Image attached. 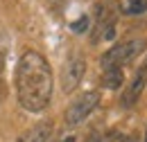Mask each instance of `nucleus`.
Wrapping results in <instances>:
<instances>
[{
    "label": "nucleus",
    "mask_w": 147,
    "mask_h": 142,
    "mask_svg": "<svg viewBox=\"0 0 147 142\" xmlns=\"http://www.w3.org/2000/svg\"><path fill=\"white\" fill-rule=\"evenodd\" d=\"M16 95L20 106L30 113L45 111L52 99V68L36 50L20 54L16 66Z\"/></svg>",
    "instance_id": "f257e3e1"
},
{
    "label": "nucleus",
    "mask_w": 147,
    "mask_h": 142,
    "mask_svg": "<svg viewBox=\"0 0 147 142\" xmlns=\"http://www.w3.org/2000/svg\"><path fill=\"white\" fill-rule=\"evenodd\" d=\"M147 48V38H129V41H122L118 45H113L111 50L102 54L100 63L104 70H111V68H122L125 63H129L131 59H136L138 54Z\"/></svg>",
    "instance_id": "f03ea898"
},
{
    "label": "nucleus",
    "mask_w": 147,
    "mask_h": 142,
    "mask_svg": "<svg viewBox=\"0 0 147 142\" xmlns=\"http://www.w3.org/2000/svg\"><path fill=\"white\" fill-rule=\"evenodd\" d=\"M97 104H100V92H97V90L84 92L79 99H75L73 104L68 106V111H66V124L77 126L79 122H84L93 111L97 108Z\"/></svg>",
    "instance_id": "7ed1b4c3"
},
{
    "label": "nucleus",
    "mask_w": 147,
    "mask_h": 142,
    "mask_svg": "<svg viewBox=\"0 0 147 142\" xmlns=\"http://www.w3.org/2000/svg\"><path fill=\"white\" fill-rule=\"evenodd\" d=\"M115 34V9L109 2L97 5V16H95V36L93 41L100 38H113Z\"/></svg>",
    "instance_id": "20e7f679"
},
{
    "label": "nucleus",
    "mask_w": 147,
    "mask_h": 142,
    "mask_svg": "<svg viewBox=\"0 0 147 142\" xmlns=\"http://www.w3.org/2000/svg\"><path fill=\"white\" fill-rule=\"evenodd\" d=\"M84 72H86V61L79 59V56L70 59L63 66V72H61V90L63 92H73L79 86V81L84 79Z\"/></svg>",
    "instance_id": "39448f33"
},
{
    "label": "nucleus",
    "mask_w": 147,
    "mask_h": 142,
    "mask_svg": "<svg viewBox=\"0 0 147 142\" xmlns=\"http://www.w3.org/2000/svg\"><path fill=\"white\" fill-rule=\"evenodd\" d=\"M145 84H147V68H143V70H140L136 77H134V81L129 84V88L125 90L122 104H125V106H134V104L138 102V97H140L143 88H145Z\"/></svg>",
    "instance_id": "423d86ee"
},
{
    "label": "nucleus",
    "mask_w": 147,
    "mask_h": 142,
    "mask_svg": "<svg viewBox=\"0 0 147 142\" xmlns=\"http://www.w3.org/2000/svg\"><path fill=\"white\" fill-rule=\"evenodd\" d=\"M50 133H52L50 124L41 122V124L30 126V129H27L25 133H20L16 142H48V140H50Z\"/></svg>",
    "instance_id": "0eeeda50"
},
{
    "label": "nucleus",
    "mask_w": 147,
    "mask_h": 142,
    "mask_svg": "<svg viewBox=\"0 0 147 142\" xmlns=\"http://www.w3.org/2000/svg\"><path fill=\"white\" fill-rule=\"evenodd\" d=\"M122 79H125L122 68H111V70H104V74H102L104 86H107V88H113V90L122 86Z\"/></svg>",
    "instance_id": "6e6552de"
},
{
    "label": "nucleus",
    "mask_w": 147,
    "mask_h": 142,
    "mask_svg": "<svg viewBox=\"0 0 147 142\" xmlns=\"http://www.w3.org/2000/svg\"><path fill=\"white\" fill-rule=\"evenodd\" d=\"M122 11L127 16H138L147 11V0H125L122 2Z\"/></svg>",
    "instance_id": "1a4fd4ad"
},
{
    "label": "nucleus",
    "mask_w": 147,
    "mask_h": 142,
    "mask_svg": "<svg viewBox=\"0 0 147 142\" xmlns=\"http://www.w3.org/2000/svg\"><path fill=\"white\" fill-rule=\"evenodd\" d=\"M70 27H73V32H77V34L86 32V27H88V16H79L73 25H70Z\"/></svg>",
    "instance_id": "9d476101"
},
{
    "label": "nucleus",
    "mask_w": 147,
    "mask_h": 142,
    "mask_svg": "<svg viewBox=\"0 0 147 142\" xmlns=\"http://www.w3.org/2000/svg\"><path fill=\"white\" fill-rule=\"evenodd\" d=\"M61 142H75V138H73V135H68V138H63Z\"/></svg>",
    "instance_id": "9b49d317"
},
{
    "label": "nucleus",
    "mask_w": 147,
    "mask_h": 142,
    "mask_svg": "<svg viewBox=\"0 0 147 142\" xmlns=\"http://www.w3.org/2000/svg\"><path fill=\"white\" fill-rule=\"evenodd\" d=\"M93 142H109V140H104V138H100V140H93Z\"/></svg>",
    "instance_id": "f8f14e48"
},
{
    "label": "nucleus",
    "mask_w": 147,
    "mask_h": 142,
    "mask_svg": "<svg viewBox=\"0 0 147 142\" xmlns=\"http://www.w3.org/2000/svg\"><path fill=\"white\" fill-rule=\"evenodd\" d=\"M145 142H147V133H145Z\"/></svg>",
    "instance_id": "ddd939ff"
}]
</instances>
